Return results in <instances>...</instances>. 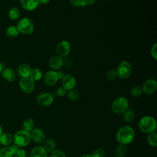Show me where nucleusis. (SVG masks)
I'll return each instance as SVG.
<instances>
[{
	"mask_svg": "<svg viewBox=\"0 0 157 157\" xmlns=\"http://www.w3.org/2000/svg\"><path fill=\"white\" fill-rule=\"evenodd\" d=\"M2 134V129L1 128V126H0V136H1V134Z\"/></svg>",
	"mask_w": 157,
	"mask_h": 157,
	"instance_id": "45",
	"label": "nucleus"
},
{
	"mask_svg": "<svg viewBox=\"0 0 157 157\" xmlns=\"http://www.w3.org/2000/svg\"><path fill=\"white\" fill-rule=\"evenodd\" d=\"M20 2L23 9L27 11L35 10L39 4L38 0H20Z\"/></svg>",
	"mask_w": 157,
	"mask_h": 157,
	"instance_id": "14",
	"label": "nucleus"
},
{
	"mask_svg": "<svg viewBox=\"0 0 157 157\" xmlns=\"http://www.w3.org/2000/svg\"><path fill=\"white\" fill-rule=\"evenodd\" d=\"M55 147H56V142L53 139H49L45 140L43 148H44V150L47 153H51L54 150H55Z\"/></svg>",
	"mask_w": 157,
	"mask_h": 157,
	"instance_id": "19",
	"label": "nucleus"
},
{
	"mask_svg": "<svg viewBox=\"0 0 157 157\" xmlns=\"http://www.w3.org/2000/svg\"><path fill=\"white\" fill-rule=\"evenodd\" d=\"M29 77L34 81H37V80H39L42 78V71L39 69L35 68V69H31Z\"/></svg>",
	"mask_w": 157,
	"mask_h": 157,
	"instance_id": "26",
	"label": "nucleus"
},
{
	"mask_svg": "<svg viewBox=\"0 0 157 157\" xmlns=\"http://www.w3.org/2000/svg\"><path fill=\"white\" fill-rule=\"evenodd\" d=\"M51 0H38L39 2L42 4H46L47 3H48Z\"/></svg>",
	"mask_w": 157,
	"mask_h": 157,
	"instance_id": "41",
	"label": "nucleus"
},
{
	"mask_svg": "<svg viewBox=\"0 0 157 157\" xmlns=\"http://www.w3.org/2000/svg\"><path fill=\"white\" fill-rule=\"evenodd\" d=\"M19 86L25 93H31L34 90V82L30 77L21 78L19 81Z\"/></svg>",
	"mask_w": 157,
	"mask_h": 157,
	"instance_id": "7",
	"label": "nucleus"
},
{
	"mask_svg": "<svg viewBox=\"0 0 157 157\" xmlns=\"http://www.w3.org/2000/svg\"><path fill=\"white\" fill-rule=\"evenodd\" d=\"M2 77L8 82H13L16 78L15 71L11 68H6L1 72Z\"/></svg>",
	"mask_w": 157,
	"mask_h": 157,
	"instance_id": "17",
	"label": "nucleus"
},
{
	"mask_svg": "<svg viewBox=\"0 0 157 157\" xmlns=\"http://www.w3.org/2000/svg\"><path fill=\"white\" fill-rule=\"evenodd\" d=\"M116 71L117 75L120 78L126 79L129 78L132 74V67L129 62L123 61L118 64Z\"/></svg>",
	"mask_w": 157,
	"mask_h": 157,
	"instance_id": "6",
	"label": "nucleus"
},
{
	"mask_svg": "<svg viewBox=\"0 0 157 157\" xmlns=\"http://www.w3.org/2000/svg\"><path fill=\"white\" fill-rule=\"evenodd\" d=\"M97 0H84L87 5H92L96 2Z\"/></svg>",
	"mask_w": 157,
	"mask_h": 157,
	"instance_id": "40",
	"label": "nucleus"
},
{
	"mask_svg": "<svg viewBox=\"0 0 157 157\" xmlns=\"http://www.w3.org/2000/svg\"><path fill=\"white\" fill-rule=\"evenodd\" d=\"M36 101L39 105L43 107H48L53 103L54 96L49 92L42 93L37 95Z\"/></svg>",
	"mask_w": 157,
	"mask_h": 157,
	"instance_id": "8",
	"label": "nucleus"
},
{
	"mask_svg": "<svg viewBox=\"0 0 157 157\" xmlns=\"http://www.w3.org/2000/svg\"><path fill=\"white\" fill-rule=\"evenodd\" d=\"M61 85L67 91L74 89L76 85V80L74 75L70 74L64 75L63 78L61 79Z\"/></svg>",
	"mask_w": 157,
	"mask_h": 157,
	"instance_id": "11",
	"label": "nucleus"
},
{
	"mask_svg": "<svg viewBox=\"0 0 157 157\" xmlns=\"http://www.w3.org/2000/svg\"><path fill=\"white\" fill-rule=\"evenodd\" d=\"M13 141V136L9 133H4L2 134L0 136V142L1 144L4 145H8L11 144Z\"/></svg>",
	"mask_w": 157,
	"mask_h": 157,
	"instance_id": "23",
	"label": "nucleus"
},
{
	"mask_svg": "<svg viewBox=\"0 0 157 157\" xmlns=\"http://www.w3.org/2000/svg\"><path fill=\"white\" fill-rule=\"evenodd\" d=\"M71 45L69 42L66 40H63L60 42L58 44L56 47V50L58 55L61 57H64L69 55L71 52Z\"/></svg>",
	"mask_w": 157,
	"mask_h": 157,
	"instance_id": "9",
	"label": "nucleus"
},
{
	"mask_svg": "<svg viewBox=\"0 0 157 157\" xmlns=\"http://www.w3.org/2000/svg\"><path fill=\"white\" fill-rule=\"evenodd\" d=\"M147 142L148 144L152 147H155L157 145V134L155 131L148 134L147 137Z\"/></svg>",
	"mask_w": 157,
	"mask_h": 157,
	"instance_id": "22",
	"label": "nucleus"
},
{
	"mask_svg": "<svg viewBox=\"0 0 157 157\" xmlns=\"http://www.w3.org/2000/svg\"><path fill=\"white\" fill-rule=\"evenodd\" d=\"M34 123L33 120L31 118H27L23 121L22 124V130L29 132L34 129Z\"/></svg>",
	"mask_w": 157,
	"mask_h": 157,
	"instance_id": "21",
	"label": "nucleus"
},
{
	"mask_svg": "<svg viewBox=\"0 0 157 157\" xmlns=\"http://www.w3.org/2000/svg\"><path fill=\"white\" fill-rule=\"evenodd\" d=\"M50 157H66V154L60 150H54L51 152Z\"/></svg>",
	"mask_w": 157,
	"mask_h": 157,
	"instance_id": "34",
	"label": "nucleus"
},
{
	"mask_svg": "<svg viewBox=\"0 0 157 157\" xmlns=\"http://www.w3.org/2000/svg\"><path fill=\"white\" fill-rule=\"evenodd\" d=\"M15 151L11 147H4L0 149V157H13Z\"/></svg>",
	"mask_w": 157,
	"mask_h": 157,
	"instance_id": "20",
	"label": "nucleus"
},
{
	"mask_svg": "<svg viewBox=\"0 0 157 157\" xmlns=\"http://www.w3.org/2000/svg\"><path fill=\"white\" fill-rule=\"evenodd\" d=\"M156 48H157V44H155L151 48V50H150V53H151L152 57L155 60L157 59V49H156Z\"/></svg>",
	"mask_w": 157,
	"mask_h": 157,
	"instance_id": "37",
	"label": "nucleus"
},
{
	"mask_svg": "<svg viewBox=\"0 0 157 157\" xmlns=\"http://www.w3.org/2000/svg\"><path fill=\"white\" fill-rule=\"evenodd\" d=\"M67 98L72 101H77L80 98V93L78 91L76 90H69L66 93Z\"/></svg>",
	"mask_w": 157,
	"mask_h": 157,
	"instance_id": "27",
	"label": "nucleus"
},
{
	"mask_svg": "<svg viewBox=\"0 0 157 157\" xmlns=\"http://www.w3.org/2000/svg\"><path fill=\"white\" fill-rule=\"evenodd\" d=\"M140 130L145 134H149L155 131L156 123L154 118L150 116L143 117L139 122Z\"/></svg>",
	"mask_w": 157,
	"mask_h": 157,
	"instance_id": "2",
	"label": "nucleus"
},
{
	"mask_svg": "<svg viewBox=\"0 0 157 157\" xmlns=\"http://www.w3.org/2000/svg\"><path fill=\"white\" fill-rule=\"evenodd\" d=\"M105 151L102 148H99L95 150L90 155L91 157H105Z\"/></svg>",
	"mask_w": 157,
	"mask_h": 157,
	"instance_id": "32",
	"label": "nucleus"
},
{
	"mask_svg": "<svg viewBox=\"0 0 157 157\" xmlns=\"http://www.w3.org/2000/svg\"><path fill=\"white\" fill-rule=\"evenodd\" d=\"M130 93L134 97H139L142 95L143 93V90L142 86L139 85H136L131 88Z\"/></svg>",
	"mask_w": 157,
	"mask_h": 157,
	"instance_id": "30",
	"label": "nucleus"
},
{
	"mask_svg": "<svg viewBox=\"0 0 157 157\" xmlns=\"http://www.w3.org/2000/svg\"><path fill=\"white\" fill-rule=\"evenodd\" d=\"M134 136V129L129 126H124L118 130L115 137L120 144L127 145L132 142Z\"/></svg>",
	"mask_w": 157,
	"mask_h": 157,
	"instance_id": "1",
	"label": "nucleus"
},
{
	"mask_svg": "<svg viewBox=\"0 0 157 157\" xmlns=\"http://www.w3.org/2000/svg\"><path fill=\"white\" fill-rule=\"evenodd\" d=\"M105 77H106L107 79L109 80H115L118 77L116 70L110 69V70L107 71L105 73Z\"/></svg>",
	"mask_w": 157,
	"mask_h": 157,
	"instance_id": "31",
	"label": "nucleus"
},
{
	"mask_svg": "<svg viewBox=\"0 0 157 157\" xmlns=\"http://www.w3.org/2000/svg\"><path fill=\"white\" fill-rule=\"evenodd\" d=\"M129 102L124 97H118L116 98L112 102L111 109L113 112L116 114H120L124 113L128 109Z\"/></svg>",
	"mask_w": 157,
	"mask_h": 157,
	"instance_id": "4",
	"label": "nucleus"
},
{
	"mask_svg": "<svg viewBox=\"0 0 157 157\" xmlns=\"http://www.w3.org/2000/svg\"><path fill=\"white\" fill-rule=\"evenodd\" d=\"M20 15V10L16 7H12L8 11V16L12 20H16L18 19Z\"/></svg>",
	"mask_w": 157,
	"mask_h": 157,
	"instance_id": "25",
	"label": "nucleus"
},
{
	"mask_svg": "<svg viewBox=\"0 0 157 157\" xmlns=\"http://www.w3.org/2000/svg\"><path fill=\"white\" fill-rule=\"evenodd\" d=\"M15 157H29L27 152L23 149H18L15 152Z\"/></svg>",
	"mask_w": 157,
	"mask_h": 157,
	"instance_id": "35",
	"label": "nucleus"
},
{
	"mask_svg": "<svg viewBox=\"0 0 157 157\" xmlns=\"http://www.w3.org/2000/svg\"><path fill=\"white\" fill-rule=\"evenodd\" d=\"M2 64H1V63H0V74L1 73V72H2Z\"/></svg>",
	"mask_w": 157,
	"mask_h": 157,
	"instance_id": "43",
	"label": "nucleus"
},
{
	"mask_svg": "<svg viewBox=\"0 0 157 157\" xmlns=\"http://www.w3.org/2000/svg\"><path fill=\"white\" fill-rule=\"evenodd\" d=\"M0 145H1V142H0Z\"/></svg>",
	"mask_w": 157,
	"mask_h": 157,
	"instance_id": "46",
	"label": "nucleus"
},
{
	"mask_svg": "<svg viewBox=\"0 0 157 157\" xmlns=\"http://www.w3.org/2000/svg\"><path fill=\"white\" fill-rule=\"evenodd\" d=\"M56 75H57L58 79V80H61L63 78V77L64 76L65 74L62 71H58V72H56Z\"/></svg>",
	"mask_w": 157,
	"mask_h": 157,
	"instance_id": "39",
	"label": "nucleus"
},
{
	"mask_svg": "<svg viewBox=\"0 0 157 157\" xmlns=\"http://www.w3.org/2000/svg\"><path fill=\"white\" fill-rule=\"evenodd\" d=\"M63 59V65H64L66 67H71L72 64V58L69 56L68 55L66 56H64Z\"/></svg>",
	"mask_w": 157,
	"mask_h": 157,
	"instance_id": "36",
	"label": "nucleus"
},
{
	"mask_svg": "<svg viewBox=\"0 0 157 157\" xmlns=\"http://www.w3.org/2000/svg\"><path fill=\"white\" fill-rule=\"evenodd\" d=\"M58 80L56 72L54 71H48L44 75V82L47 86H52L55 85Z\"/></svg>",
	"mask_w": 157,
	"mask_h": 157,
	"instance_id": "13",
	"label": "nucleus"
},
{
	"mask_svg": "<svg viewBox=\"0 0 157 157\" xmlns=\"http://www.w3.org/2000/svg\"><path fill=\"white\" fill-rule=\"evenodd\" d=\"M63 66V58L59 55L52 56L49 60V66L50 68L58 70Z\"/></svg>",
	"mask_w": 157,
	"mask_h": 157,
	"instance_id": "15",
	"label": "nucleus"
},
{
	"mask_svg": "<svg viewBox=\"0 0 157 157\" xmlns=\"http://www.w3.org/2000/svg\"><path fill=\"white\" fill-rule=\"evenodd\" d=\"M16 27L19 33L24 34H30L34 31V23L28 18L20 19L18 21Z\"/></svg>",
	"mask_w": 157,
	"mask_h": 157,
	"instance_id": "5",
	"label": "nucleus"
},
{
	"mask_svg": "<svg viewBox=\"0 0 157 157\" xmlns=\"http://www.w3.org/2000/svg\"><path fill=\"white\" fill-rule=\"evenodd\" d=\"M30 133L23 130L17 131L13 136L14 144L18 147L28 145L31 142Z\"/></svg>",
	"mask_w": 157,
	"mask_h": 157,
	"instance_id": "3",
	"label": "nucleus"
},
{
	"mask_svg": "<svg viewBox=\"0 0 157 157\" xmlns=\"http://www.w3.org/2000/svg\"><path fill=\"white\" fill-rule=\"evenodd\" d=\"M30 133L31 139L36 143L41 144L46 140V136L44 132L39 128H34Z\"/></svg>",
	"mask_w": 157,
	"mask_h": 157,
	"instance_id": "12",
	"label": "nucleus"
},
{
	"mask_svg": "<svg viewBox=\"0 0 157 157\" xmlns=\"http://www.w3.org/2000/svg\"><path fill=\"white\" fill-rule=\"evenodd\" d=\"M126 147L125 145L119 144L115 150V155L116 157H124L126 153Z\"/></svg>",
	"mask_w": 157,
	"mask_h": 157,
	"instance_id": "24",
	"label": "nucleus"
},
{
	"mask_svg": "<svg viewBox=\"0 0 157 157\" xmlns=\"http://www.w3.org/2000/svg\"><path fill=\"white\" fill-rule=\"evenodd\" d=\"M123 119L126 122L130 123L134 121L135 118V114L132 110H127L123 113Z\"/></svg>",
	"mask_w": 157,
	"mask_h": 157,
	"instance_id": "28",
	"label": "nucleus"
},
{
	"mask_svg": "<svg viewBox=\"0 0 157 157\" xmlns=\"http://www.w3.org/2000/svg\"><path fill=\"white\" fill-rule=\"evenodd\" d=\"M11 147L12 148V149L13 150V151L15 152L16 151H17L19 148H18V147L17 146V145H16L15 144H14V145H12L11 146Z\"/></svg>",
	"mask_w": 157,
	"mask_h": 157,
	"instance_id": "42",
	"label": "nucleus"
},
{
	"mask_svg": "<svg viewBox=\"0 0 157 157\" xmlns=\"http://www.w3.org/2000/svg\"><path fill=\"white\" fill-rule=\"evenodd\" d=\"M80 157H91L90 155H82Z\"/></svg>",
	"mask_w": 157,
	"mask_h": 157,
	"instance_id": "44",
	"label": "nucleus"
},
{
	"mask_svg": "<svg viewBox=\"0 0 157 157\" xmlns=\"http://www.w3.org/2000/svg\"><path fill=\"white\" fill-rule=\"evenodd\" d=\"M56 92H57V94H58V96H64V95L66 94L67 90L64 88H63V86H61V87L58 88Z\"/></svg>",
	"mask_w": 157,
	"mask_h": 157,
	"instance_id": "38",
	"label": "nucleus"
},
{
	"mask_svg": "<svg viewBox=\"0 0 157 157\" xmlns=\"http://www.w3.org/2000/svg\"><path fill=\"white\" fill-rule=\"evenodd\" d=\"M29 157H47V153L42 147L37 146L31 150Z\"/></svg>",
	"mask_w": 157,
	"mask_h": 157,
	"instance_id": "18",
	"label": "nucleus"
},
{
	"mask_svg": "<svg viewBox=\"0 0 157 157\" xmlns=\"http://www.w3.org/2000/svg\"><path fill=\"white\" fill-rule=\"evenodd\" d=\"M31 71V69L30 66L26 64H21L20 66H18L17 69L18 74L21 78L29 77Z\"/></svg>",
	"mask_w": 157,
	"mask_h": 157,
	"instance_id": "16",
	"label": "nucleus"
},
{
	"mask_svg": "<svg viewBox=\"0 0 157 157\" xmlns=\"http://www.w3.org/2000/svg\"><path fill=\"white\" fill-rule=\"evenodd\" d=\"M143 92L148 95L153 94L157 88V82L154 78H150L147 80L142 86Z\"/></svg>",
	"mask_w": 157,
	"mask_h": 157,
	"instance_id": "10",
	"label": "nucleus"
},
{
	"mask_svg": "<svg viewBox=\"0 0 157 157\" xmlns=\"http://www.w3.org/2000/svg\"><path fill=\"white\" fill-rule=\"evenodd\" d=\"M70 2L71 5L75 7H85L87 6L86 3L84 1V0H70Z\"/></svg>",
	"mask_w": 157,
	"mask_h": 157,
	"instance_id": "33",
	"label": "nucleus"
},
{
	"mask_svg": "<svg viewBox=\"0 0 157 157\" xmlns=\"http://www.w3.org/2000/svg\"><path fill=\"white\" fill-rule=\"evenodd\" d=\"M6 34L8 37H15L16 36H18L19 34V32L16 26H9L6 31Z\"/></svg>",
	"mask_w": 157,
	"mask_h": 157,
	"instance_id": "29",
	"label": "nucleus"
}]
</instances>
